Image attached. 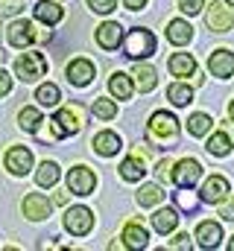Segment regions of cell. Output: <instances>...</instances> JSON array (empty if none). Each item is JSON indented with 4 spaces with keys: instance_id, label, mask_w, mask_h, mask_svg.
Here are the masks:
<instances>
[{
    "instance_id": "6da1fadb",
    "label": "cell",
    "mask_w": 234,
    "mask_h": 251,
    "mask_svg": "<svg viewBox=\"0 0 234 251\" xmlns=\"http://www.w3.org/2000/svg\"><path fill=\"white\" fill-rule=\"evenodd\" d=\"M146 137L152 140V143H176V137H178V120H176L170 111H155L152 117H149V123H146Z\"/></svg>"
},
{
    "instance_id": "7a4b0ae2",
    "label": "cell",
    "mask_w": 234,
    "mask_h": 251,
    "mask_svg": "<svg viewBox=\"0 0 234 251\" xmlns=\"http://www.w3.org/2000/svg\"><path fill=\"white\" fill-rule=\"evenodd\" d=\"M6 35H9V44H12V47L24 50V47H29L32 41H47V38H50V29H47V32H44V29H35L32 21H12L9 29H6Z\"/></svg>"
},
{
    "instance_id": "3957f363",
    "label": "cell",
    "mask_w": 234,
    "mask_h": 251,
    "mask_svg": "<svg viewBox=\"0 0 234 251\" xmlns=\"http://www.w3.org/2000/svg\"><path fill=\"white\" fill-rule=\"evenodd\" d=\"M44 73H47V59L41 53H35V50H27V53H21L15 59V76L21 82H35Z\"/></svg>"
},
{
    "instance_id": "277c9868",
    "label": "cell",
    "mask_w": 234,
    "mask_h": 251,
    "mask_svg": "<svg viewBox=\"0 0 234 251\" xmlns=\"http://www.w3.org/2000/svg\"><path fill=\"white\" fill-rule=\"evenodd\" d=\"M155 53V35L149 32V29H132L129 35H126V56L129 59H135V62H141V59H149Z\"/></svg>"
},
{
    "instance_id": "5b68a950",
    "label": "cell",
    "mask_w": 234,
    "mask_h": 251,
    "mask_svg": "<svg viewBox=\"0 0 234 251\" xmlns=\"http://www.w3.org/2000/svg\"><path fill=\"white\" fill-rule=\"evenodd\" d=\"M53 120H56V126L64 134H76V131H82V126L88 123V111L79 102H67V105H61L56 111Z\"/></svg>"
},
{
    "instance_id": "8992f818",
    "label": "cell",
    "mask_w": 234,
    "mask_h": 251,
    "mask_svg": "<svg viewBox=\"0 0 234 251\" xmlns=\"http://www.w3.org/2000/svg\"><path fill=\"white\" fill-rule=\"evenodd\" d=\"M199 178H202V164L196 158H181L170 170V181L176 187H193Z\"/></svg>"
},
{
    "instance_id": "52a82bcc",
    "label": "cell",
    "mask_w": 234,
    "mask_h": 251,
    "mask_svg": "<svg viewBox=\"0 0 234 251\" xmlns=\"http://www.w3.org/2000/svg\"><path fill=\"white\" fill-rule=\"evenodd\" d=\"M64 228H67L73 237H85V234H91V228H94V213H91L88 207H82V204L67 207V210H64Z\"/></svg>"
},
{
    "instance_id": "ba28073f",
    "label": "cell",
    "mask_w": 234,
    "mask_h": 251,
    "mask_svg": "<svg viewBox=\"0 0 234 251\" xmlns=\"http://www.w3.org/2000/svg\"><path fill=\"white\" fill-rule=\"evenodd\" d=\"M97 187V176H94V170H88V167H73V170H67V193H73V196H91Z\"/></svg>"
},
{
    "instance_id": "9c48e42d",
    "label": "cell",
    "mask_w": 234,
    "mask_h": 251,
    "mask_svg": "<svg viewBox=\"0 0 234 251\" xmlns=\"http://www.w3.org/2000/svg\"><path fill=\"white\" fill-rule=\"evenodd\" d=\"M205 24H208L211 32H229L234 26V12L229 9V3L214 0V3L208 6V12H205Z\"/></svg>"
},
{
    "instance_id": "30bf717a",
    "label": "cell",
    "mask_w": 234,
    "mask_h": 251,
    "mask_svg": "<svg viewBox=\"0 0 234 251\" xmlns=\"http://www.w3.org/2000/svg\"><path fill=\"white\" fill-rule=\"evenodd\" d=\"M3 164H6V170H9L12 176H27V173L32 170V152H29L27 146H12V149L6 152Z\"/></svg>"
},
{
    "instance_id": "8fae6325",
    "label": "cell",
    "mask_w": 234,
    "mask_h": 251,
    "mask_svg": "<svg viewBox=\"0 0 234 251\" xmlns=\"http://www.w3.org/2000/svg\"><path fill=\"white\" fill-rule=\"evenodd\" d=\"M67 82L70 85H76V88H85V85H91L94 82V76H97V67L94 62H88V59H73V62L67 64Z\"/></svg>"
},
{
    "instance_id": "7c38bea8",
    "label": "cell",
    "mask_w": 234,
    "mask_h": 251,
    "mask_svg": "<svg viewBox=\"0 0 234 251\" xmlns=\"http://www.w3.org/2000/svg\"><path fill=\"white\" fill-rule=\"evenodd\" d=\"M21 210H24V216H27V219L38 222V219H47V216H50V210H53V201H50L47 196H41V193H29V196L24 199Z\"/></svg>"
},
{
    "instance_id": "4fadbf2b",
    "label": "cell",
    "mask_w": 234,
    "mask_h": 251,
    "mask_svg": "<svg viewBox=\"0 0 234 251\" xmlns=\"http://www.w3.org/2000/svg\"><path fill=\"white\" fill-rule=\"evenodd\" d=\"M94 38H97V44H100L103 50H117L120 41H123V26H120L117 21H106V24L97 26Z\"/></svg>"
},
{
    "instance_id": "5bb4252c",
    "label": "cell",
    "mask_w": 234,
    "mask_h": 251,
    "mask_svg": "<svg viewBox=\"0 0 234 251\" xmlns=\"http://www.w3.org/2000/svg\"><path fill=\"white\" fill-rule=\"evenodd\" d=\"M229 193H232L229 178H223V176H211V178L202 184V190H199V199L208 201V204H217V201H223Z\"/></svg>"
},
{
    "instance_id": "9a60e30c",
    "label": "cell",
    "mask_w": 234,
    "mask_h": 251,
    "mask_svg": "<svg viewBox=\"0 0 234 251\" xmlns=\"http://www.w3.org/2000/svg\"><path fill=\"white\" fill-rule=\"evenodd\" d=\"M208 70H211V76H217V79L234 76V53L232 50H214V53L208 56Z\"/></svg>"
},
{
    "instance_id": "2e32d148",
    "label": "cell",
    "mask_w": 234,
    "mask_h": 251,
    "mask_svg": "<svg viewBox=\"0 0 234 251\" xmlns=\"http://www.w3.org/2000/svg\"><path fill=\"white\" fill-rule=\"evenodd\" d=\"M120 240H123V246L132 251H141L149 246V234H146V228L141 225V222H126V228H123V234H120Z\"/></svg>"
},
{
    "instance_id": "e0dca14e",
    "label": "cell",
    "mask_w": 234,
    "mask_h": 251,
    "mask_svg": "<svg viewBox=\"0 0 234 251\" xmlns=\"http://www.w3.org/2000/svg\"><path fill=\"white\" fill-rule=\"evenodd\" d=\"M196 243H199V249H217L220 246V240H223V228H220V222H199L196 225Z\"/></svg>"
},
{
    "instance_id": "ac0fdd59",
    "label": "cell",
    "mask_w": 234,
    "mask_h": 251,
    "mask_svg": "<svg viewBox=\"0 0 234 251\" xmlns=\"http://www.w3.org/2000/svg\"><path fill=\"white\" fill-rule=\"evenodd\" d=\"M91 149L103 158H112L120 152V134L117 131H97L94 140H91Z\"/></svg>"
},
{
    "instance_id": "d6986e66",
    "label": "cell",
    "mask_w": 234,
    "mask_h": 251,
    "mask_svg": "<svg viewBox=\"0 0 234 251\" xmlns=\"http://www.w3.org/2000/svg\"><path fill=\"white\" fill-rule=\"evenodd\" d=\"M167 67H170V73L178 76V79L196 76V59H193L190 53H173V56H170V62H167Z\"/></svg>"
},
{
    "instance_id": "ffe728a7",
    "label": "cell",
    "mask_w": 234,
    "mask_h": 251,
    "mask_svg": "<svg viewBox=\"0 0 234 251\" xmlns=\"http://www.w3.org/2000/svg\"><path fill=\"white\" fill-rule=\"evenodd\" d=\"M146 176V161H144V155H132V158H126L123 164H120V178L123 181H141Z\"/></svg>"
},
{
    "instance_id": "44dd1931",
    "label": "cell",
    "mask_w": 234,
    "mask_h": 251,
    "mask_svg": "<svg viewBox=\"0 0 234 251\" xmlns=\"http://www.w3.org/2000/svg\"><path fill=\"white\" fill-rule=\"evenodd\" d=\"M167 38H170V44L181 47V44H187V41L193 38V26H190L184 18H176V21L167 24Z\"/></svg>"
},
{
    "instance_id": "7402d4cb",
    "label": "cell",
    "mask_w": 234,
    "mask_h": 251,
    "mask_svg": "<svg viewBox=\"0 0 234 251\" xmlns=\"http://www.w3.org/2000/svg\"><path fill=\"white\" fill-rule=\"evenodd\" d=\"M132 76H135V85L144 91V94H149L155 85H158V73H155V67H149V64H135V70H132Z\"/></svg>"
},
{
    "instance_id": "603a6c76",
    "label": "cell",
    "mask_w": 234,
    "mask_h": 251,
    "mask_svg": "<svg viewBox=\"0 0 234 251\" xmlns=\"http://www.w3.org/2000/svg\"><path fill=\"white\" fill-rule=\"evenodd\" d=\"M61 6L58 3H53V0H38L35 3V21H41V24H47V26H53V24H58L61 21Z\"/></svg>"
},
{
    "instance_id": "cb8c5ba5",
    "label": "cell",
    "mask_w": 234,
    "mask_h": 251,
    "mask_svg": "<svg viewBox=\"0 0 234 251\" xmlns=\"http://www.w3.org/2000/svg\"><path fill=\"white\" fill-rule=\"evenodd\" d=\"M176 225H178V213L173 207H161L152 213V228L158 234H170V231H176Z\"/></svg>"
},
{
    "instance_id": "d4e9b609",
    "label": "cell",
    "mask_w": 234,
    "mask_h": 251,
    "mask_svg": "<svg viewBox=\"0 0 234 251\" xmlns=\"http://www.w3.org/2000/svg\"><path fill=\"white\" fill-rule=\"evenodd\" d=\"M232 137H229V131H214L211 137H208V143H205V149L211 152V155H217V158H226L229 152H232Z\"/></svg>"
},
{
    "instance_id": "484cf974",
    "label": "cell",
    "mask_w": 234,
    "mask_h": 251,
    "mask_svg": "<svg viewBox=\"0 0 234 251\" xmlns=\"http://www.w3.org/2000/svg\"><path fill=\"white\" fill-rule=\"evenodd\" d=\"M109 91L115 94L117 100H132V79H129V73H112V79H109Z\"/></svg>"
},
{
    "instance_id": "4316f807",
    "label": "cell",
    "mask_w": 234,
    "mask_h": 251,
    "mask_svg": "<svg viewBox=\"0 0 234 251\" xmlns=\"http://www.w3.org/2000/svg\"><path fill=\"white\" fill-rule=\"evenodd\" d=\"M167 100L173 102L176 108H184V105L193 102V91H190L184 82H173V85L167 88Z\"/></svg>"
},
{
    "instance_id": "83f0119b",
    "label": "cell",
    "mask_w": 234,
    "mask_h": 251,
    "mask_svg": "<svg viewBox=\"0 0 234 251\" xmlns=\"http://www.w3.org/2000/svg\"><path fill=\"white\" fill-rule=\"evenodd\" d=\"M18 123H21V128L24 131H38L41 128V123H44V117H41V111L38 108H21L18 111Z\"/></svg>"
},
{
    "instance_id": "f1b7e54d",
    "label": "cell",
    "mask_w": 234,
    "mask_h": 251,
    "mask_svg": "<svg viewBox=\"0 0 234 251\" xmlns=\"http://www.w3.org/2000/svg\"><path fill=\"white\" fill-rule=\"evenodd\" d=\"M135 199H138L141 207H152V204H158L164 199V190H161V184H144V187L138 190Z\"/></svg>"
},
{
    "instance_id": "f546056e",
    "label": "cell",
    "mask_w": 234,
    "mask_h": 251,
    "mask_svg": "<svg viewBox=\"0 0 234 251\" xmlns=\"http://www.w3.org/2000/svg\"><path fill=\"white\" fill-rule=\"evenodd\" d=\"M35 181H38V187H53L58 181V164L56 161H44L38 167V173H35Z\"/></svg>"
},
{
    "instance_id": "4dcf8cb0",
    "label": "cell",
    "mask_w": 234,
    "mask_h": 251,
    "mask_svg": "<svg viewBox=\"0 0 234 251\" xmlns=\"http://www.w3.org/2000/svg\"><path fill=\"white\" fill-rule=\"evenodd\" d=\"M35 100H38V105L53 108V105H58V100H61V91H58L53 82H47V85H41V88L35 91Z\"/></svg>"
},
{
    "instance_id": "1f68e13d",
    "label": "cell",
    "mask_w": 234,
    "mask_h": 251,
    "mask_svg": "<svg viewBox=\"0 0 234 251\" xmlns=\"http://www.w3.org/2000/svg\"><path fill=\"white\" fill-rule=\"evenodd\" d=\"M211 126H214V120H211L208 114H193V117L187 120V131H190L193 137H205V134L211 131Z\"/></svg>"
},
{
    "instance_id": "d6a6232c",
    "label": "cell",
    "mask_w": 234,
    "mask_h": 251,
    "mask_svg": "<svg viewBox=\"0 0 234 251\" xmlns=\"http://www.w3.org/2000/svg\"><path fill=\"white\" fill-rule=\"evenodd\" d=\"M176 204H178L181 210L193 213V210L202 204V199H199V196H193V193H190V187H178V193H176Z\"/></svg>"
},
{
    "instance_id": "836d02e7",
    "label": "cell",
    "mask_w": 234,
    "mask_h": 251,
    "mask_svg": "<svg viewBox=\"0 0 234 251\" xmlns=\"http://www.w3.org/2000/svg\"><path fill=\"white\" fill-rule=\"evenodd\" d=\"M91 111H94V117H100V120H115L117 117V105L112 100H94Z\"/></svg>"
},
{
    "instance_id": "e575fe53",
    "label": "cell",
    "mask_w": 234,
    "mask_h": 251,
    "mask_svg": "<svg viewBox=\"0 0 234 251\" xmlns=\"http://www.w3.org/2000/svg\"><path fill=\"white\" fill-rule=\"evenodd\" d=\"M217 213L223 216V219H229V222H234V196L229 193L223 201H217Z\"/></svg>"
},
{
    "instance_id": "d590c367",
    "label": "cell",
    "mask_w": 234,
    "mask_h": 251,
    "mask_svg": "<svg viewBox=\"0 0 234 251\" xmlns=\"http://www.w3.org/2000/svg\"><path fill=\"white\" fill-rule=\"evenodd\" d=\"M88 6H91V12H97V15H109V12L117 9V0H88Z\"/></svg>"
},
{
    "instance_id": "8d00e7d4",
    "label": "cell",
    "mask_w": 234,
    "mask_h": 251,
    "mask_svg": "<svg viewBox=\"0 0 234 251\" xmlns=\"http://www.w3.org/2000/svg\"><path fill=\"white\" fill-rule=\"evenodd\" d=\"M193 237L187 234V231H181V234H176L173 240H170V249H176V251H181V249H190L193 243H190Z\"/></svg>"
},
{
    "instance_id": "74e56055",
    "label": "cell",
    "mask_w": 234,
    "mask_h": 251,
    "mask_svg": "<svg viewBox=\"0 0 234 251\" xmlns=\"http://www.w3.org/2000/svg\"><path fill=\"white\" fill-rule=\"evenodd\" d=\"M202 6H205V0H178V9L184 15H196V12H202Z\"/></svg>"
},
{
    "instance_id": "f35d334b",
    "label": "cell",
    "mask_w": 234,
    "mask_h": 251,
    "mask_svg": "<svg viewBox=\"0 0 234 251\" xmlns=\"http://www.w3.org/2000/svg\"><path fill=\"white\" fill-rule=\"evenodd\" d=\"M170 170H173V161H167V158L158 161V170H155V173H158V181H161V184L170 181Z\"/></svg>"
},
{
    "instance_id": "ab89813d",
    "label": "cell",
    "mask_w": 234,
    "mask_h": 251,
    "mask_svg": "<svg viewBox=\"0 0 234 251\" xmlns=\"http://www.w3.org/2000/svg\"><path fill=\"white\" fill-rule=\"evenodd\" d=\"M21 3L18 0H0V15H18Z\"/></svg>"
},
{
    "instance_id": "60d3db41",
    "label": "cell",
    "mask_w": 234,
    "mask_h": 251,
    "mask_svg": "<svg viewBox=\"0 0 234 251\" xmlns=\"http://www.w3.org/2000/svg\"><path fill=\"white\" fill-rule=\"evenodd\" d=\"M9 91H12V76H9V73L0 67V97H6Z\"/></svg>"
},
{
    "instance_id": "b9f144b4",
    "label": "cell",
    "mask_w": 234,
    "mask_h": 251,
    "mask_svg": "<svg viewBox=\"0 0 234 251\" xmlns=\"http://www.w3.org/2000/svg\"><path fill=\"white\" fill-rule=\"evenodd\" d=\"M123 3H126V9H132V12H138V9L146 6V0H123Z\"/></svg>"
},
{
    "instance_id": "7bdbcfd3",
    "label": "cell",
    "mask_w": 234,
    "mask_h": 251,
    "mask_svg": "<svg viewBox=\"0 0 234 251\" xmlns=\"http://www.w3.org/2000/svg\"><path fill=\"white\" fill-rule=\"evenodd\" d=\"M53 201H56V204H64V201H67V196H64V193H56V196H53Z\"/></svg>"
},
{
    "instance_id": "ee69618b",
    "label": "cell",
    "mask_w": 234,
    "mask_h": 251,
    "mask_svg": "<svg viewBox=\"0 0 234 251\" xmlns=\"http://www.w3.org/2000/svg\"><path fill=\"white\" fill-rule=\"evenodd\" d=\"M229 117H232V120H234V100H232V102H229Z\"/></svg>"
},
{
    "instance_id": "f6af8a7d",
    "label": "cell",
    "mask_w": 234,
    "mask_h": 251,
    "mask_svg": "<svg viewBox=\"0 0 234 251\" xmlns=\"http://www.w3.org/2000/svg\"><path fill=\"white\" fill-rule=\"evenodd\" d=\"M3 59H6V53H3V47H0V64H3Z\"/></svg>"
},
{
    "instance_id": "bcb514c9",
    "label": "cell",
    "mask_w": 234,
    "mask_h": 251,
    "mask_svg": "<svg viewBox=\"0 0 234 251\" xmlns=\"http://www.w3.org/2000/svg\"><path fill=\"white\" fill-rule=\"evenodd\" d=\"M229 249H232V251H234V237H232V240H229Z\"/></svg>"
},
{
    "instance_id": "7dc6e473",
    "label": "cell",
    "mask_w": 234,
    "mask_h": 251,
    "mask_svg": "<svg viewBox=\"0 0 234 251\" xmlns=\"http://www.w3.org/2000/svg\"><path fill=\"white\" fill-rule=\"evenodd\" d=\"M226 3H229V6H234V0H226Z\"/></svg>"
}]
</instances>
